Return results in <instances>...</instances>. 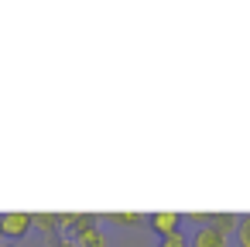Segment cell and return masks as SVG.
<instances>
[{
	"instance_id": "6da1fadb",
	"label": "cell",
	"mask_w": 250,
	"mask_h": 247,
	"mask_svg": "<svg viewBox=\"0 0 250 247\" xmlns=\"http://www.w3.org/2000/svg\"><path fill=\"white\" fill-rule=\"evenodd\" d=\"M0 226H4V237L18 240V237H24V233H28L35 223H31V213L14 209V213H4V216H0Z\"/></svg>"
},
{
	"instance_id": "7a4b0ae2",
	"label": "cell",
	"mask_w": 250,
	"mask_h": 247,
	"mask_svg": "<svg viewBox=\"0 0 250 247\" xmlns=\"http://www.w3.org/2000/svg\"><path fill=\"white\" fill-rule=\"evenodd\" d=\"M147 223H151V230H154V233L165 240V237L178 233V223H182V216L168 209V213H151V216H147Z\"/></svg>"
},
{
	"instance_id": "3957f363",
	"label": "cell",
	"mask_w": 250,
	"mask_h": 247,
	"mask_svg": "<svg viewBox=\"0 0 250 247\" xmlns=\"http://www.w3.org/2000/svg\"><path fill=\"white\" fill-rule=\"evenodd\" d=\"M192 247H226V237H223L212 223H206V226H199V230H195Z\"/></svg>"
},
{
	"instance_id": "277c9868",
	"label": "cell",
	"mask_w": 250,
	"mask_h": 247,
	"mask_svg": "<svg viewBox=\"0 0 250 247\" xmlns=\"http://www.w3.org/2000/svg\"><path fill=\"white\" fill-rule=\"evenodd\" d=\"M76 244H79V247H106V233H103L100 226H89V230L76 233Z\"/></svg>"
},
{
	"instance_id": "5b68a950",
	"label": "cell",
	"mask_w": 250,
	"mask_h": 247,
	"mask_svg": "<svg viewBox=\"0 0 250 247\" xmlns=\"http://www.w3.org/2000/svg\"><path fill=\"white\" fill-rule=\"evenodd\" d=\"M212 226L226 237V233H236V226H240V216L236 213H219V216H212Z\"/></svg>"
},
{
	"instance_id": "8992f818",
	"label": "cell",
	"mask_w": 250,
	"mask_h": 247,
	"mask_svg": "<svg viewBox=\"0 0 250 247\" xmlns=\"http://www.w3.org/2000/svg\"><path fill=\"white\" fill-rule=\"evenodd\" d=\"M31 223H35L38 230H45V233H52V230L62 226V223H59V213H31Z\"/></svg>"
},
{
	"instance_id": "52a82bcc",
	"label": "cell",
	"mask_w": 250,
	"mask_h": 247,
	"mask_svg": "<svg viewBox=\"0 0 250 247\" xmlns=\"http://www.w3.org/2000/svg\"><path fill=\"white\" fill-rule=\"evenodd\" d=\"M89 226H96V216H93V213H72V230H76V233H83V230H89Z\"/></svg>"
},
{
	"instance_id": "ba28073f",
	"label": "cell",
	"mask_w": 250,
	"mask_h": 247,
	"mask_svg": "<svg viewBox=\"0 0 250 247\" xmlns=\"http://www.w3.org/2000/svg\"><path fill=\"white\" fill-rule=\"evenodd\" d=\"M236 240H240V247H250V216H240V226H236Z\"/></svg>"
},
{
	"instance_id": "9c48e42d",
	"label": "cell",
	"mask_w": 250,
	"mask_h": 247,
	"mask_svg": "<svg viewBox=\"0 0 250 247\" xmlns=\"http://www.w3.org/2000/svg\"><path fill=\"white\" fill-rule=\"evenodd\" d=\"M158 247H192V244H188V240H185V233L178 230V233H171V237H165V240H161Z\"/></svg>"
},
{
	"instance_id": "30bf717a",
	"label": "cell",
	"mask_w": 250,
	"mask_h": 247,
	"mask_svg": "<svg viewBox=\"0 0 250 247\" xmlns=\"http://www.w3.org/2000/svg\"><path fill=\"white\" fill-rule=\"evenodd\" d=\"M113 223H137V213H113Z\"/></svg>"
},
{
	"instance_id": "8fae6325",
	"label": "cell",
	"mask_w": 250,
	"mask_h": 247,
	"mask_svg": "<svg viewBox=\"0 0 250 247\" xmlns=\"http://www.w3.org/2000/svg\"><path fill=\"white\" fill-rule=\"evenodd\" d=\"M55 247H79V244H76V240H59Z\"/></svg>"
},
{
	"instance_id": "7c38bea8",
	"label": "cell",
	"mask_w": 250,
	"mask_h": 247,
	"mask_svg": "<svg viewBox=\"0 0 250 247\" xmlns=\"http://www.w3.org/2000/svg\"><path fill=\"white\" fill-rule=\"evenodd\" d=\"M0 237H4V226H0Z\"/></svg>"
}]
</instances>
